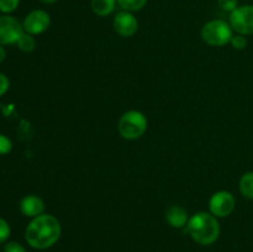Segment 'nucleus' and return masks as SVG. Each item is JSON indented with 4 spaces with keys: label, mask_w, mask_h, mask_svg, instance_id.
<instances>
[{
    "label": "nucleus",
    "mask_w": 253,
    "mask_h": 252,
    "mask_svg": "<svg viewBox=\"0 0 253 252\" xmlns=\"http://www.w3.org/2000/svg\"><path fill=\"white\" fill-rule=\"evenodd\" d=\"M62 234L61 222L56 216L42 214L34 217L25 230V240L36 250H46L53 246Z\"/></svg>",
    "instance_id": "1"
},
{
    "label": "nucleus",
    "mask_w": 253,
    "mask_h": 252,
    "mask_svg": "<svg viewBox=\"0 0 253 252\" xmlns=\"http://www.w3.org/2000/svg\"><path fill=\"white\" fill-rule=\"evenodd\" d=\"M187 232L197 244L208 246L212 245L220 236V224L211 212L199 211L189 217Z\"/></svg>",
    "instance_id": "2"
},
{
    "label": "nucleus",
    "mask_w": 253,
    "mask_h": 252,
    "mask_svg": "<svg viewBox=\"0 0 253 252\" xmlns=\"http://www.w3.org/2000/svg\"><path fill=\"white\" fill-rule=\"evenodd\" d=\"M147 119L141 111L128 110L120 118L118 130L126 140H137L147 130Z\"/></svg>",
    "instance_id": "3"
},
{
    "label": "nucleus",
    "mask_w": 253,
    "mask_h": 252,
    "mask_svg": "<svg viewBox=\"0 0 253 252\" xmlns=\"http://www.w3.org/2000/svg\"><path fill=\"white\" fill-rule=\"evenodd\" d=\"M232 31L234 30L229 22L219 19L211 20L203 26L202 39L210 46H225L231 42L232 36H234Z\"/></svg>",
    "instance_id": "4"
},
{
    "label": "nucleus",
    "mask_w": 253,
    "mask_h": 252,
    "mask_svg": "<svg viewBox=\"0 0 253 252\" xmlns=\"http://www.w3.org/2000/svg\"><path fill=\"white\" fill-rule=\"evenodd\" d=\"M230 25L239 35H253V5L239 6L230 12Z\"/></svg>",
    "instance_id": "5"
},
{
    "label": "nucleus",
    "mask_w": 253,
    "mask_h": 252,
    "mask_svg": "<svg viewBox=\"0 0 253 252\" xmlns=\"http://www.w3.org/2000/svg\"><path fill=\"white\" fill-rule=\"evenodd\" d=\"M22 24L9 14L0 15V44H14L24 34Z\"/></svg>",
    "instance_id": "6"
},
{
    "label": "nucleus",
    "mask_w": 253,
    "mask_h": 252,
    "mask_svg": "<svg viewBox=\"0 0 253 252\" xmlns=\"http://www.w3.org/2000/svg\"><path fill=\"white\" fill-rule=\"evenodd\" d=\"M235 205H236V200L234 195L226 190L216 192L209 200L210 212L216 217L229 216L234 211Z\"/></svg>",
    "instance_id": "7"
},
{
    "label": "nucleus",
    "mask_w": 253,
    "mask_h": 252,
    "mask_svg": "<svg viewBox=\"0 0 253 252\" xmlns=\"http://www.w3.org/2000/svg\"><path fill=\"white\" fill-rule=\"evenodd\" d=\"M51 25V16L44 10H32L31 12L26 15L24 22H22V27L24 31L27 34L32 35H41L46 31Z\"/></svg>",
    "instance_id": "8"
},
{
    "label": "nucleus",
    "mask_w": 253,
    "mask_h": 252,
    "mask_svg": "<svg viewBox=\"0 0 253 252\" xmlns=\"http://www.w3.org/2000/svg\"><path fill=\"white\" fill-rule=\"evenodd\" d=\"M114 30L123 37H131L137 32L138 21L135 15L126 10H121L114 17Z\"/></svg>",
    "instance_id": "9"
},
{
    "label": "nucleus",
    "mask_w": 253,
    "mask_h": 252,
    "mask_svg": "<svg viewBox=\"0 0 253 252\" xmlns=\"http://www.w3.org/2000/svg\"><path fill=\"white\" fill-rule=\"evenodd\" d=\"M20 210L25 216L36 217L44 211V203L40 197L34 194L26 195L20 202Z\"/></svg>",
    "instance_id": "10"
},
{
    "label": "nucleus",
    "mask_w": 253,
    "mask_h": 252,
    "mask_svg": "<svg viewBox=\"0 0 253 252\" xmlns=\"http://www.w3.org/2000/svg\"><path fill=\"white\" fill-rule=\"evenodd\" d=\"M166 220L172 227L182 229V227L187 226L189 217H188L187 210L183 209L179 205H172L168 208L167 212H166Z\"/></svg>",
    "instance_id": "11"
},
{
    "label": "nucleus",
    "mask_w": 253,
    "mask_h": 252,
    "mask_svg": "<svg viewBox=\"0 0 253 252\" xmlns=\"http://www.w3.org/2000/svg\"><path fill=\"white\" fill-rule=\"evenodd\" d=\"M118 0H91L90 6L91 10L98 16H108L115 10Z\"/></svg>",
    "instance_id": "12"
},
{
    "label": "nucleus",
    "mask_w": 253,
    "mask_h": 252,
    "mask_svg": "<svg viewBox=\"0 0 253 252\" xmlns=\"http://www.w3.org/2000/svg\"><path fill=\"white\" fill-rule=\"evenodd\" d=\"M240 192L247 199H253V172H247L240 179Z\"/></svg>",
    "instance_id": "13"
},
{
    "label": "nucleus",
    "mask_w": 253,
    "mask_h": 252,
    "mask_svg": "<svg viewBox=\"0 0 253 252\" xmlns=\"http://www.w3.org/2000/svg\"><path fill=\"white\" fill-rule=\"evenodd\" d=\"M16 44L21 51L32 52L35 49V47H36V40H35V37L32 36V35L24 32V34L20 36V39L17 40Z\"/></svg>",
    "instance_id": "14"
},
{
    "label": "nucleus",
    "mask_w": 253,
    "mask_h": 252,
    "mask_svg": "<svg viewBox=\"0 0 253 252\" xmlns=\"http://www.w3.org/2000/svg\"><path fill=\"white\" fill-rule=\"evenodd\" d=\"M118 4L123 10L135 12L142 9L147 4V0H118Z\"/></svg>",
    "instance_id": "15"
},
{
    "label": "nucleus",
    "mask_w": 253,
    "mask_h": 252,
    "mask_svg": "<svg viewBox=\"0 0 253 252\" xmlns=\"http://www.w3.org/2000/svg\"><path fill=\"white\" fill-rule=\"evenodd\" d=\"M20 0H0V11L4 14H10L17 9Z\"/></svg>",
    "instance_id": "16"
},
{
    "label": "nucleus",
    "mask_w": 253,
    "mask_h": 252,
    "mask_svg": "<svg viewBox=\"0 0 253 252\" xmlns=\"http://www.w3.org/2000/svg\"><path fill=\"white\" fill-rule=\"evenodd\" d=\"M10 232H11V229H10L9 222L2 219V217H0V244H2V242L9 239Z\"/></svg>",
    "instance_id": "17"
},
{
    "label": "nucleus",
    "mask_w": 253,
    "mask_h": 252,
    "mask_svg": "<svg viewBox=\"0 0 253 252\" xmlns=\"http://www.w3.org/2000/svg\"><path fill=\"white\" fill-rule=\"evenodd\" d=\"M12 150V142L9 137L0 133V155H6Z\"/></svg>",
    "instance_id": "18"
},
{
    "label": "nucleus",
    "mask_w": 253,
    "mask_h": 252,
    "mask_svg": "<svg viewBox=\"0 0 253 252\" xmlns=\"http://www.w3.org/2000/svg\"><path fill=\"white\" fill-rule=\"evenodd\" d=\"M217 4L224 11L232 12L236 7H239V0H217Z\"/></svg>",
    "instance_id": "19"
},
{
    "label": "nucleus",
    "mask_w": 253,
    "mask_h": 252,
    "mask_svg": "<svg viewBox=\"0 0 253 252\" xmlns=\"http://www.w3.org/2000/svg\"><path fill=\"white\" fill-rule=\"evenodd\" d=\"M230 43L235 49H244L247 46V40L244 35H236V36H232Z\"/></svg>",
    "instance_id": "20"
},
{
    "label": "nucleus",
    "mask_w": 253,
    "mask_h": 252,
    "mask_svg": "<svg viewBox=\"0 0 253 252\" xmlns=\"http://www.w3.org/2000/svg\"><path fill=\"white\" fill-rule=\"evenodd\" d=\"M4 252H27L21 244L16 241H10L5 245Z\"/></svg>",
    "instance_id": "21"
},
{
    "label": "nucleus",
    "mask_w": 253,
    "mask_h": 252,
    "mask_svg": "<svg viewBox=\"0 0 253 252\" xmlns=\"http://www.w3.org/2000/svg\"><path fill=\"white\" fill-rule=\"evenodd\" d=\"M9 85L10 82L9 79H7V77L5 76V74L0 73V96L4 95V94L6 93L7 89H9Z\"/></svg>",
    "instance_id": "22"
},
{
    "label": "nucleus",
    "mask_w": 253,
    "mask_h": 252,
    "mask_svg": "<svg viewBox=\"0 0 253 252\" xmlns=\"http://www.w3.org/2000/svg\"><path fill=\"white\" fill-rule=\"evenodd\" d=\"M5 57H6V52H5V48L2 47V44H0V63L4 61Z\"/></svg>",
    "instance_id": "23"
},
{
    "label": "nucleus",
    "mask_w": 253,
    "mask_h": 252,
    "mask_svg": "<svg viewBox=\"0 0 253 252\" xmlns=\"http://www.w3.org/2000/svg\"><path fill=\"white\" fill-rule=\"evenodd\" d=\"M41 2H43V4H54L56 1H58V0H40Z\"/></svg>",
    "instance_id": "24"
}]
</instances>
